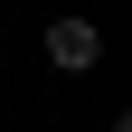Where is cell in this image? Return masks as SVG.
Here are the masks:
<instances>
[{
    "label": "cell",
    "mask_w": 132,
    "mask_h": 132,
    "mask_svg": "<svg viewBox=\"0 0 132 132\" xmlns=\"http://www.w3.org/2000/svg\"><path fill=\"white\" fill-rule=\"evenodd\" d=\"M38 57L57 66V76H94V66H104V28H94L85 10H66V19L38 28Z\"/></svg>",
    "instance_id": "obj_1"
},
{
    "label": "cell",
    "mask_w": 132,
    "mask_h": 132,
    "mask_svg": "<svg viewBox=\"0 0 132 132\" xmlns=\"http://www.w3.org/2000/svg\"><path fill=\"white\" fill-rule=\"evenodd\" d=\"M113 132H132V104H123V113H113Z\"/></svg>",
    "instance_id": "obj_2"
}]
</instances>
